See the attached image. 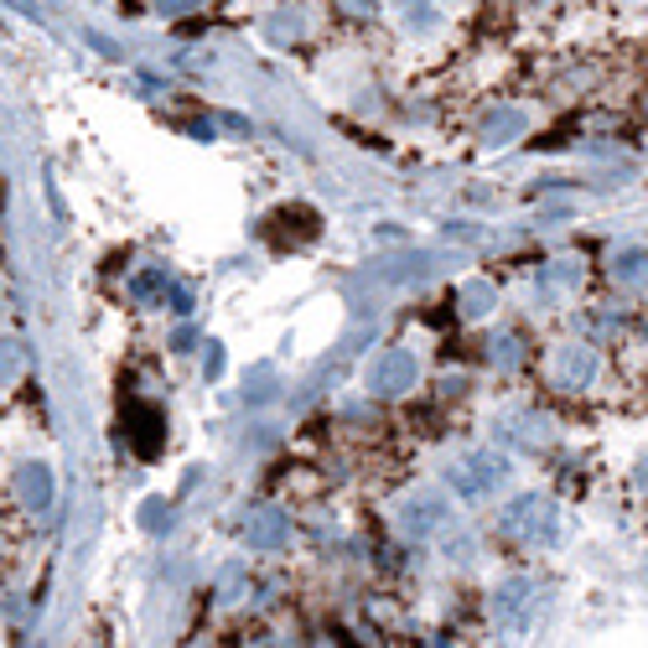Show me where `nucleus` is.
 Returning <instances> with one entry per match:
<instances>
[{
    "label": "nucleus",
    "mask_w": 648,
    "mask_h": 648,
    "mask_svg": "<svg viewBox=\"0 0 648 648\" xmlns=\"http://www.w3.org/2000/svg\"><path fill=\"white\" fill-rule=\"evenodd\" d=\"M498 530L513 534V539H524V545H550V539L560 534L556 498H545V493H524V498H513L509 509L498 513Z\"/></svg>",
    "instance_id": "obj_1"
},
{
    "label": "nucleus",
    "mask_w": 648,
    "mask_h": 648,
    "mask_svg": "<svg viewBox=\"0 0 648 648\" xmlns=\"http://www.w3.org/2000/svg\"><path fill=\"white\" fill-rule=\"evenodd\" d=\"M452 487H457V498H487L493 487L509 478V457H498V452H467L462 462H452Z\"/></svg>",
    "instance_id": "obj_2"
},
{
    "label": "nucleus",
    "mask_w": 648,
    "mask_h": 648,
    "mask_svg": "<svg viewBox=\"0 0 648 648\" xmlns=\"http://www.w3.org/2000/svg\"><path fill=\"white\" fill-rule=\"evenodd\" d=\"M416 379H420V358L410 353V347H384L379 358L369 364V390L373 394H405V390H416Z\"/></svg>",
    "instance_id": "obj_3"
},
{
    "label": "nucleus",
    "mask_w": 648,
    "mask_h": 648,
    "mask_svg": "<svg viewBox=\"0 0 648 648\" xmlns=\"http://www.w3.org/2000/svg\"><path fill=\"white\" fill-rule=\"evenodd\" d=\"M530 607H534V581H524V576L504 581L493 592V618H498V627H509V633L530 627Z\"/></svg>",
    "instance_id": "obj_4"
},
{
    "label": "nucleus",
    "mask_w": 648,
    "mask_h": 648,
    "mask_svg": "<svg viewBox=\"0 0 648 648\" xmlns=\"http://www.w3.org/2000/svg\"><path fill=\"white\" fill-rule=\"evenodd\" d=\"M446 498L441 493H420V498H410L405 509H399V530L405 534H416V539H431V534L446 524Z\"/></svg>",
    "instance_id": "obj_5"
},
{
    "label": "nucleus",
    "mask_w": 648,
    "mask_h": 648,
    "mask_svg": "<svg viewBox=\"0 0 648 648\" xmlns=\"http://www.w3.org/2000/svg\"><path fill=\"white\" fill-rule=\"evenodd\" d=\"M285 539H291V519L280 509H255L244 519V545L250 550H280Z\"/></svg>",
    "instance_id": "obj_6"
},
{
    "label": "nucleus",
    "mask_w": 648,
    "mask_h": 648,
    "mask_svg": "<svg viewBox=\"0 0 648 648\" xmlns=\"http://www.w3.org/2000/svg\"><path fill=\"white\" fill-rule=\"evenodd\" d=\"M16 493H22L26 513H47L52 509V467L47 462H26L16 472Z\"/></svg>",
    "instance_id": "obj_7"
},
{
    "label": "nucleus",
    "mask_w": 648,
    "mask_h": 648,
    "mask_svg": "<svg viewBox=\"0 0 648 648\" xmlns=\"http://www.w3.org/2000/svg\"><path fill=\"white\" fill-rule=\"evenodd\" d=\"M592 373H597V353H592V347H566V353H560L556 379L566 384V390H581V384H592Z\"/></svg>",
    "instance_id": "obj_8"
},
{
    "label": "nucleus",
    "mask_w": 648,
    "mask_h": 648,
    "mask_svg": "<svg viewBox=\"0 0 648 648\" xmlns=\"http://www.w3.org/2000/svg\"><path fill=\"white\" fill-rule=\"evenodd\" d=\"M524 130H530V115H524V110H493V115L483 119L487 145H509V140H519Z\"/></svg>",
    "instance_id": "obj_9"
},
{
    "label": "nucleus",
    "mask_w": 648,
    "mask_h": 648,
    "mask_svg": "<svg viewBox=\"0 0 648 648\" xmlns=\"http://www.w3.org/2000/svg\"><path fill=\"white\" fill-rule=\"evenodd\" d=\"M612 276L633 285V291H644L648 285V250H623V255L612 259Z\"/></svg>",
    "instance_id": "obj_10"
},
{
    "label": "nucleus",
    "mask_w": 648,
    "mask_h": 648,
    "mask_svg": "<svg viewBox=\"0 0 648 648\" xmlns=\"http://www.w3.org/2000/svg\"><path fill=\"white\" fill-rule=\"evenodd\" d=\"M140 524H145L151 534H156V530H171V509H166L162 498H151V504L140 509Z\"/></svg>",
    "instance_id": "obj_11"
},
{
    "label": "nucleus",
    "mask_w": 648,
    "mask_h": 648,
    "mask_svg": "<svg viewBox=\"0 0 648 648\" xmlns=\"http://www.w3.org/2000/svg\"><path fill=\"white\" fill-rule=\"evenodd\" d=\"M130 291H136V302H151L156 291H166V276H162V270H145V276H136Z\"/></svg>",
    "instance_id": "obj_12"
},
{
    "label": "nucleus",
    "mask_w": 648,
    "mask_h": 648,
    "mask_svg": "<svg viewBox=\"0 0 648 648\" xmlns=\"http://www.w3.org/2000/svg\"><path fill=\"white\" fill-rule=\"evenodd\" d=\"M22 373V353H16V343H0V384H11Z\"/></svg>",
    "instance_id": "obj_13"
},
{
    "label": "nucleus",
    "mask_w": 648,
    "mask_h": 648,
    "mask_svg": "<svg viewBox=\"0 0 648 648\" xmlns=\"http://www.w3.org/2000/svg\"><path fill=\"white\" fill-rule=\"evenodd\" d=\"M462 312H467V317H483V312H487V285H467V291H462Z\"/></svg>",
    "instance_id": "obj_14"
},
{
    "label": "nucleus",
    "mask_w": 648,
    "mask_h": 648,
    "mask_svg": "<svg viewBox=\"0 0 648 648\" xmlns=\"http://www.w3.org/2000/svg\"><path fill=\"white\" fill-rule=\"evenodd\" d=\"M203 0H156V11L162 16H187V11H198Z\"/></svg>",
    "instance_id": "obj_15"
},
{
    "label": "nucleus",
    "mask_w": 648,
    "mask_h": 648,
    "mask_svg": "<svg viewBox=\"0 0 648 648\" xmlns=\"http://www.w3.org/2000/svg\"><path fill=\"white\" fill-rule=\"evenodd\" d=\"M218 373H224V347L208 343V379H218Z\"/></svg>",
    "instance_id": "obj_16"
},
{
    "label": "nucleus",
    "mask_w": 648,
    "mask_h": 648,
    "mask_svg": "<svg viewBox=\"0 0 648 648\" xmlns=\"http://www.w3.org/2000/svg\"><path fill=\"white\" fill-rule=\"evenodd\" d=\"M171 291V312H192V296H187L182 285H166Z\"/></svg>",
    "instance_id": "obj_17"
},
{
    "label": "nucleus",
    "mask_w": 648,
    "mask_h": 648,
    "mask_svg": "<svg viewBox=\"0 0 648 648\" xmlns=\"http://www.w3.org/2000/svg\"><path fill=\"white\" fill-rule=\"evenodd\" d=\"M11 5H22V11L31 16V22H42V5H37V0H11Z\"/></svg>",
    "instance_id": "obj_18"
}]
</instances>
